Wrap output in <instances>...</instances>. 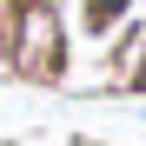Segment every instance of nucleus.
<instances>
[{
    "instance_id": "nucleus-1",
    "label": "nucleus",
    "mask_w": 146,
    "mask_h": 146,
    "mask_svg": "<svg viewBox=\"0 0 146 146\" xmlns=\"http://www.w3.org/2000/svg\"><path fill=\"white\" fill-rule=\"evenodd\" d=\"M66 46L73 27L53 0H7V33H0V60H7L13 80L27 86H66Z\"/></svg>"
},
{
    "instance_id": "nucleus-2",
    "label": "nucleus",
    "mask_w": 146,
    "mask_h": 146,
    "mask_svg": "<svg viewBox=\"0 0 146 146\" xmlns=\"http://www.w3.org/2000/svg\"><path fill=\"white\" fill-rule=\"evenodd\" d=\"M139 13V0H80V33L86 40H106L113 27H126Z\"/></svg>"
},
{
    "instance_id": "nucleus-3",
    "label": "nucleus",
    "mask_w": 146,
    "mask_h": 146,
    "mask_svg": "<svg viewBox=\"0 0 146 146\" xmlns=\"http://www.w3.org/2000/svg\"><path fill=\"white\" fill-rule=\"evenodd\" d=\"M119 93H139V100H146V46H139V60L126 66V80H119Z\"/></svg>"
},
{
    "instance_id": "nucleus-4",
    "label": "nucleus",
    "mask_w": 146,
    "mask_h": 146,
    "mask_svg": "<svg viewBox=\"0 0 146 146\" xmlns=\"http://www.w3.org/2000/svg\"><path fill=\"white\" fill-rule=\"evenodd\" d=\"M73 146H106V139H93V133H80V139H73Z\"/></svg>"
},
{
    "instance_id": "nucleus-5",
    "label": "nucleus",
    "mask_w": 146,
    "mask_h": 146,
    "mask_svg": "<svg viewBox=\"0 0 146 146\" xmlns=\"http://www.w3.org/2000/svg\"><path fill=\"white\" fill-rule=\"evenodd\" d=\"M0 33H7V0H0Z\"/></svg>"
}]
</instances>
